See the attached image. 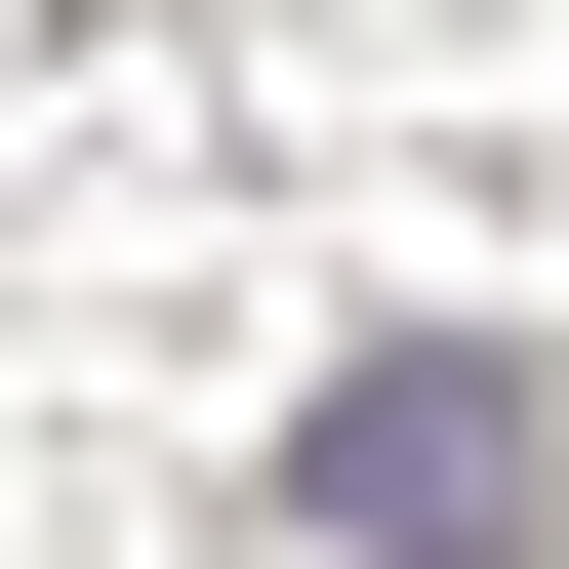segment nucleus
I'll list each match as a JSON object with an SVG mask.
<instances>
[{
	"label": "nucleus",
	"instance_id": "f257e3e1",
	"mask_svg": "<svg viewBox=\"0 0 569 569\" xmlns=\"http://www.w3.org/2000/svg\"><path fill=\"white\" fill-rule=\"evenodd\" d=\"M284 529H326V569H529V529H569L529 326H367V367L284 407Z\"/></svg>",
	"mask_w": 569,
	"mask_h": 569
}]
</instances>
